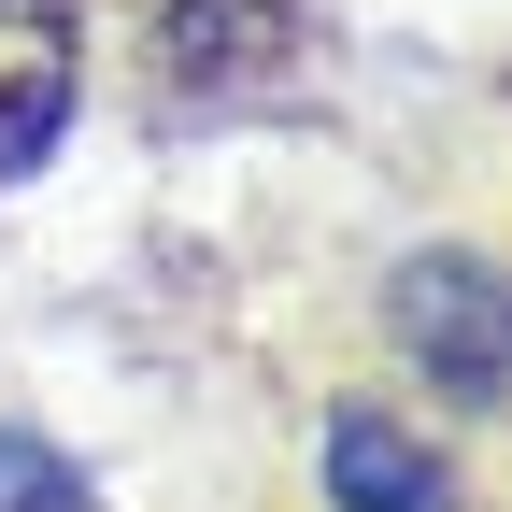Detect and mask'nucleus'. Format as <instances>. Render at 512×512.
Masks as SVG:
<instances>
[{
  "mask_svg": "<svg viewBox=\"0 0 512 512\" xmlns=\"http://www.w3.org/2000/svg\"><path fill=\"white\" fill-rule=\"evenodd\" d=\"M384 328L399 356H427L456 399H498L512 384V285L484 256H399V285H384Z\"/></svg>",
  "mask_w": 512,
  "mask_h": 512,
  "instance_id": "obj_1",
  "label": "nucleus"
},
{
  "mask_svg": "<svg viewBox=\"0 0 512 512\" xmlns=\"http://www.w3.org/2000/svg\"><path fill=\"white\" fill-rule=\"evenodd\" d=\"M285 57H299L285 0H171V15H157V72H171V100H242V86H271Z\"/></svg>",
  "mask_w": 512,
  "mask_h": 512,
  "instance_id": "obj_2",
  "label": "nucleus"
},
{
  "mask_svg": "<svg viewBox=\"0 0 512 512\" xmlns=\"http://www.w3.org/2000/svg\"><path fill=\"white\" fill-rule=\"evenodd\" d=\"M57 114H72V0H0V171H43Z\"/></svg>",
  "mask_w": 512,
  "mask_h": 512,
  "instance_id": "obj_3",
  "label": "nucleus"
},
{
  "mask_svg": "<svg viewBox=\"0 0 512 512\" xmlns=\"http://www.w3.org/2000/svg\"><path fill=\"white\" fill-rule=\"evenodd\" d=\"M328 498H342V512H456V470H441L399 413L342 399V413H328Z\"/></svg>",
  "mask_w": 512,
  "mask_h": 512,
  "instance_id": "obj_4",
  "label": "nucleus"
},
{
  "mask_svg": "<svg viewBox=\"0 0 512 512\" xmlns=\"http://www.w3.org/2000/svg\"><path fill=\"white\" fill-rule=\"evenodd\" d=\"M0 512H100V498L72 484V456H43L29 427H0Z\"/></svg>",
  "mask_w": 512,
  "mask_h": 512,
  "instance_id": "obj_5",
  "label": "nucleus"
}]
</instances>
